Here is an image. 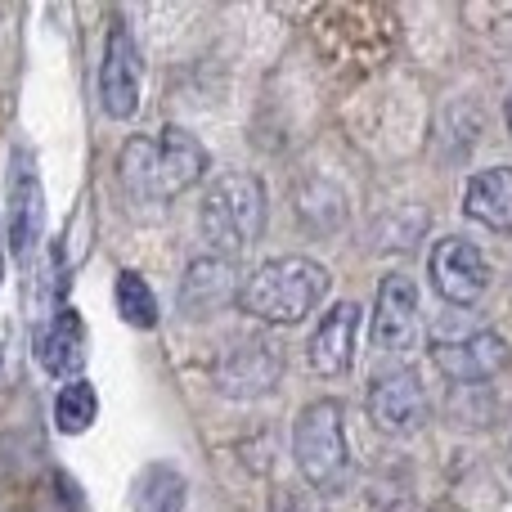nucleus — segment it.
<instances>
[{
	"label": "nucleus",
	"instance_id": "1",
	"mask_svg": "<svg viewBox=\"0 0 512 512\" xmlns=\"http://www.w3.org/2000/svg\"><path fill=\"white\" fill-rule=\"evenodd\" d=\"M207 171V149L198 135L162 126V135H131L117 153V176L144 203H171L194 189Z\"/></svg>",
	"mask_w": 512,
	"mask_h": 512
},
{
	"label": "nucleus",
	"instance_id": "2",
	"mask_svg": "<svg viewBox=\"0 0 512 512\" xmlns=\"http://www.w3.org/2000/svg\"><path fill=\"white\" fill-rule=\"evenodd\" d=\"M328 270L310 256H279L243 283L239 306L261 324H301L310 310L324 301Z\"/></svg>",
	"mask_w": 512,
	"mask_h": 512
},
{
	"label": "nucleus",
	"instance_id": "3",
	"mask_svg": "<svg viewBox=\"0 0 512 512\" xmlns=\"http://www.w3.org/2000/svg\"><path fill=\"white\" fill-rule=\"evenodd\" d=\"M198 230H203L212 256H230L239 261V252H248L265 230V189L261 180L239 171V176L216 180L203 194L198 207Z\"/></svg>",
	"mask_w": 512,
	"mask_h": 512
},
{
	"label": "nucleus",
	"instance_id": "4",
	"mask_svg": "<svg viewBox=\"0 0 512 512\" xmlns=\"http://www.w3.org/2000/svg\"><path fill=\"white\" fill-rule=\"evenodd\" d=\"M292 459L315 490H342L346 481V409L342 400H310L292 427Z\"/></svg>",
	"mask_w": 512,
	"mask_h": 512
},
{
	"label": "nucleus",
	"instance_id": "5",
	"mask_svg": "<svg viewBox=\"0 0 512 512\" xmlns=\"http://www.w3.org/2000/svg\"><path fill=\"white\" fill-rule=\"evenodd\" d=\"M140 95H144V59L135 45L131 27L122 18L108 23V45H104V63H99V104L108 117H135L140 113Z\"/></svg>",
	"mask_w": 512,
	"mask_h": 512
},
{
	"label": "nucleus",
	"instance_id": "6",
	"mask_svg": "<svg viewBox=\"0 0 512 512\" xmlns=\"http://www.w3.org/2000/svg\"><path fill=\"white\" fill-rule=\"evenodd\" d=\"M427 274H432V288L441 292L450 306H477L490 288V265L481 248L463 234L441 239L427 256Z\"/></svg>",
	"mask_w": 512,
	"mask_h": 512
},
{
	"label": "nucleus",
	"instance_id": "7",
	"mask_svg": "<svg viewBox=\"0 0 512 512\" xmlns=\"http://www.w3.org/2000/svg\"><path fill=\"white\" fill-rule=\"evenodd\" d=\"M45 234V194H41V176L27 149L9 153V252L18 261L36 252Z\"/></svg>",
	"mask_w": 512,
	"mask_h": 512
},
{
	"label": "nucleus",
	"instance_id": "8",
	"mask_svg": "<svg viewBox=\"0 0 512 512\" xmlns=\"http://www.w3.org/2000/svg\"><path fill=\"white\" fill-rule=\"evenodd\" d=\"M436 369L450 382H463V387H477V382H490L512 364V346L495 328H477L468 337H454V342H436L432 346Z\"/></svg>",
	"mask_w": 512,
	"mask_h": 512
},
{
	"label": "nucleus",
	"instance_id": "9",
	"mask_svg": "<svg viewBox=\"0 0 512 512\" xmlns=\"http://www.w3.org/2000/svg\"><path fill=\"white\" fill-rule=\"evenodd\" d=\"M369 414L382 432L409 436L427 423V391L414 369H391L369 382Z\"/></svg>",
	"mask_w": 512,
	"mask_h": 512
},
{
	"label": "nucleus",
	"instance_id": "10",
	"mask_svg": "<svg viewBox=\"0 0 512 512\" xmlns=\"http://www.w3.org/2000/svg\"><path fill=\"white\" fill-rule=\"evenodd\" d=\"M216 387L230 400H261L279 387L283 378V351L270 342H243L216 364Z\"/></svg>",
	"mask_w": 512,
	"mask_h": 512
},
{
	"label": "nucleus",
	"instance_id": "11",
	"mask_svg": "<svg viewBox=\"0 0 512 512\" xmlns=\"http://www.w3.org/2000/svg\"><path fill=\"white\" fill-rule=\"evenodd\" d=\"M239 292H243L239 261L207 252V256H198V261L185 270V279H180V315L185 319H212V315H221Z\"/></svg>",
	"mask_w": 512,
	"mask_h": 512
},
{
	"label": "nucleus",
	"instance_id": "12",
	"mask_svg": "<svg viewBox=\"0 0 512 512\" xmlns=\"http://www.w3.org/2000/svg\"><path fill=\"white\" fill-rule=\"evenodd\" d=\"M418 328V283L409 274H387L378 283V301H373V346L382 351H405L414 342Z\"/></svg>",
	"mask_w": 512,
	"mask_h": 512
},
{
	"label": "nucleus",
	"instance_id": "13",
	"mask_svg": "<svg viewBox=\"0 0 512 512\" xmlns=\"http://www.w3.org/2000/svg\"><path fill=\"white\" fill-rule=\"evenodd\" d=\"M355 337H360V306L355 301H337L328 315L319 319L315 337H310V369L319 378H342L355 364Z\"/></svg>",
	"mask_w": 512,
	"mask_h": 512
},
{
	"label": "nucleus",
	"instance_id": "14",
	"mask_svg": "<svg viewBox=\"0 0 512 512\" xmlns=\"http://www.w3.org/2000/svg\"><path fill=\"white\" fill-rule=\"evenodd\" d=\"M463 216L495 234H512V167L477 171L463 189Z\"/></svg>",
	"mask_w": 512,
	"mask_h": 512
},
{
	"label": "nucleus",
	"instance_id": "15",
	"mask_svg": "<svg viewBox=\"0 0 512 512\" xmlns=\"http://www.w3.org/2000/svg\"><path fill=\"white\" fill-rule=\"evenodd\" d=\"M41 364H45V373H54V378H72V382H77L81 364H86V324H81V315L72 306H63L59 315L45 324V333H41Z\"/></svg>",
	"mask_w": 512,
	"mask_h": 512
},
{
	"label": "nucleus",
	"instance_id": "16",
	"mask_svg": "<svg viewBox=\"0 0 512 512\" xmlns=\"http://www.w3.org/2000/svg\"><path fill=\"white\" fill-rule=\"evenodd\" d=\"M189 481L176 463H149L131 486V512H185Z\"/></svg>",
	"mask_w": 512,
	"mask_h": 512
},
{
	"label": "nucleus",
	"instance_id": "17",
	"mask_svg": "<svg viewBox=\"0 0 512 512\" xmlns=\"http://www.w3.org/2000/svg\"><path fill=\"white\" fill-rule=\"evenodd\" d=\"M113 288H117V315H122L126 324L140 328V333L158 328V297H153V288L144 283L140 270H122Z\"/></svg>",
	"mask_w": 512,
	"mask_h": 512
},
{
	"label": "nucleus",
	"instance_id": "18",
	"mask_svg": "<svg viewBox=\"0 0 512 512\" xmlns=\"http://www.w3.org/2000/svg\"><path fill=\"white\" fill-rule=\"evenodd\" d=\"M99 418V396L90 382H68V387L54 396V427H59L63 436H81L90 432V423Z\"/></svg>",
	"mask_w": 512,
	"mask_h": 512
},
{
	"label": "nucleus",
	"instance_id": "19",
	"mask_svg": "<svg viewBox=\"0 0 512 512\" xmlns=\"http://www.w3.org/2000/svg\"><path fill=\"white\" fill-rule=\"evenodd\" d=\"M504 117H508V131H512V95H508V104H504Z\"/></svg>",
	"mask_w": 512,
	"mask_h": 512
},
{
	"label": "nucleus",
	"instance_id": "20",
	"mask_svg": "<svg viewBox=\"0 0 512 512\" xmlns=\"http://www.w3.org/2000/svg\"><path fill=\"white\" fill-rule=\"evenodd\" d=\"M0 270H5V256H0Z\"/></svg>",
	"mask_w": 512,
	"mask_h": 512
}]
</instances>
